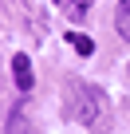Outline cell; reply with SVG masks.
<instances>
[{
    "label": "cell",
    "mask_w": 130,
    "mask_h": 134,
    "mask_svg": "<svg viewBox=\"0 0 130 134\" xmlns=\"http://www.w3.org/2000/svg\"><path fill=\"white\" fill-rule=\"evenodd\" d=\"M63 103H67V114H71L75 122H83V126H99V122L106 118V110H110L106 95H103L95 83H83V79H71V83H67Z\"/></svg>",
    "instance_id": "1"
},
{
    "label": "cell",
    "mask_w": 130,
    "mask_h": 134,
    "mask_svg": "<svg viewBox=\"0 0 130 134\" xmlns=\"http://www.w3.org/2000/svg\"><path fill=\"white\" fill-rule=\"evenodd\" d=\"M12 75H16V87H20V91H32V83H36V79H32V59H28L24 51L12 55Z\"/></svg>",
    "instance_id": "2"
},
{
    "label": "cell",
    "mask_w": 130,
    "mask_h": 134,
    "mask_svg": "<svg viewBox=\"0 0 130 134\" xmlns=\"http://www.w3.org/2000/svg\"><path fill=\"white\" fill-rule=\"evenodd\" d=\"M114 28H118V36L130 43V0H118V8H114Z\"/></svg>",
    "instance_id": "3"
},
{
    "label": "cell",
    "mask_w": 130,
    "mask_h": 134,
    "mask_svg": "<svg viewBox=\"0 0 130 134\" xmlns=\"http://www.w3.org/2000/svg\"><path fill=\"white\" fill-rule=\"evenodd\" d=\"M67 43L79 51V55H91L95 51V43H91V36H83V32H67Z\"/></svg>",
    "instance_id": "4"
}]
</instances>
